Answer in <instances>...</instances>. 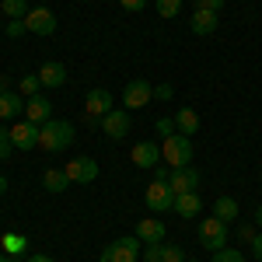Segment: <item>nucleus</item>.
Returning <instances> with one entry per match:
<instances>
[{"mask_svg": "<svg viewBox=\"0 0 262 262\" xmlns=\"http://www.w3.org/2000/svg\"><path fill=\"white\" fill-rule=\"evenodd\" d=\"M74 143V126L63 119H49L39 126V147L42 150H49V154H60Z\"/></svg>", "mask_w": 262, "mask_h": 262, "instance_id": "f257e3e1", "label": "nucleus"}, {"mask_svg": "<svg viewBox=\"0 0 262 262\" xmlns=\"http://www.w3.org/2000/svg\"><path fill=\"white\" fill-rule=\"evenodd\" d=\"M161 158H164V164H171V168H185V164L192 161V140L182 137V133L164 137L161 140Z\"/></svg>", "mask_w": 262, "mask_h": 262, "instance_id": "f03ea898", "label": "nucleus"}, {"mask_svg": "<svg viewBox=\"0 0 262 262\" xmlns=\"http://www.w3.org/2000/svg\"><path fill=\"white\" fill-rule=\"evenodd\" d=\"M140 252H143V242L137 234H133V238H116L112 245H105L101 262H137Z\"/></svg>", "mask_w": 262, "mask_h": 262, "instance_id": "7ed1b4c3", "label": "nucleus"}, {"mask_svg": "<svg viewBox=\"0 0 262 262\" xmlns=\"http://www.w3.org/2000/svg\"><path fill=\"white\" fill-rule=\"evenodd\" d=\"M143 203H147L154 213H168V210H175V189H171L168 182H150L147 192H143Z\"/></svg>", "mask_w": 262, "mask_h": 262, "instance_id": "20e7f679", "label": "nucleus"}, {"mask_svg": "<svg viewBox=\"0 0 262 262\" xmlns=\"http://www.w3.org/2000/svg\"><path fill=\"white\" fill-rule=\"evenodd\" d=\"M200 242L206 245L210 252L224 248V245H227V224H224L221 217H206V221L200 224Z\"/></svg>", "mask_w": 262, "mask_h": 262, "instance_id": "39448f33", "label": "nucleus"}, {"mask_svg": "<svg viewBox=\"0 0 262 262\" xmlns=\"http://www.w3.org/2000/svg\"><path fill=\"white\" fill-rule=\"evenodd\" d=\"M150 98H154V88H150V81H129L126 88H122V105L133 112V108H143V105H150Z\"/></svg>", "mask_w": 262, "mask_h": 262, "instance_id": "423d86ee", "label": "nucleus"}, {"mask_svg": "<svg viewBox=\"0 0 262 262\" xmlns=\"http://www.w3.org/2000/svg\"><path fill=\"white\" fill-rule=\"evenodd\" d=\"M25 28H28L32 35H53V32H56V14H53L49 7H32V11L25 14Z\"/></svg>", "mask_w": 262, "mask_h": 262, "instance_id": "0eeeda50", "label": "nucleus"}, {"mask_svg": "<svg viewBox=\"0 0 262 262\" xmlns=\"http://www.w3.org/2000/svg\"><path fill=\"white\" fill-rule=\"evenodd\" d=\"M67 179L77 182V185H88V182L98 179V161H91V158H74V161H67Z\"/></svg>", "mask_w": 262, "mask_h": 262, "instance_id": "6e6552de", "label": "nucleus"}, {"mask_svg": "<svg viewBox=\"0 0 262 262\" xmlns=\"http://www.w3.org/2000/svg\"><path fill=\"white\" fill-rule=\"evenodd\" d=\"M129 108H112L105 119H101V129H105V137L108 140H122L126 133H129Z\"/></svg>", "mask_w": 262, "mask_h": 262, "instance_id": "1a4fd4ad", "label": "nucleus"}, {"mask_svg": "<svg viewBox=\"0 0 262 262\" xmlns=\"http://www.w3.org/2000/svg\"><path fill=\"white\" fill-rule=\"evenodd\" d=\"M84 112H88V119H105V116L112 112V95H108L105 88H95V91H88Z\"/></svg>", "mask_w": 262, "mask_h": 262, "instance_id": "9d476101", "label": "nucleus"}, {"mask_svg": "<svg viewBox=\"0 0 262 262\" xmlns=\"http://www.w3.org/2000/svg\"><path fill=\"white\" fill-rule=\"evenodd\" d=\"M11 143L18 147V150H32V147H39V126L35 122H14L11 126Z\"/></svg>", "mask_w": 262, "mask_h": 262, "instance_id": "9b49d317", "label": "nucleus"}, {"mask_svg": "<svg viewBox=\"0 0 262 262\" xmlns=\"http://www.w3.org/2000/svg\"><path fill=\"white\" fill-rule=\"evenodd\" d=\"M25 119L35 122V126H42V122L53 119V101L42 98V95H32V98L25 101Z\"/></svg>", "mask_w": 262, "mask_h": 262, "instance_id": "f8f14e48", "label": "nucleus"}, {"mask_svg": "<svg viewBox=\"0 0 262 262\" xmlns=\"http://www.w3.org/2000/svg\"><path fill=\"white\" fill-rule=\"evenodd\" d=\"M129 158H133L137 168H154V164H161V147H158L154 140H140L137 147H133Z\"/></svg>", "mask_w": 262, "mask_h": 262, "instance_id": "ddd939ff", "label": "nucleus"}, {"mask_svg": "<svg viewBox=\"0 0 262 262\" xmlns=\"http://www.w3.org/2000/svg\"><path fill=\"white\" fill-rule=\"evenodd\" d=\"M168 185L175 189V196H179V192H196V189H200V171L189 168V164H185V168H175Z\"/></svg>", "mask_w": 262, "mask_h": 262, "instance_id": "4468645a", "label": "nucleus"}, {"mask_svg": "<svg viewBox=\"0 0 262 262\" xmlns=\"http://www.w3.org/2000/svg\"><path fill=\"white\" fill-rule=\"evenodd\" d=\"M137 238H140L143 245H161L164 242V224L158 221V217H143V221L137 224Z\"/></svg>", "mask_w": 262, "mask_h": 262, "instance_id": "2eb2a0df", "label": "nucleus"}, {"mask_svg": "<svg viewBox=\"0 0 262 262\" xmlns=\"http://www.w3.org/2000/svg\"><path fill=\"white\" fill-rule=\"evenodd\" d=\"M39 81H42V88H63V84H67V67H63L60 60H49V63H42V70H39Z\"/></svg>", "mask_w": 262, "mask_h": 262, "instance_id": "dca6fc26", "label": "nucleus"}, {"mask_svg": "<svg viewBox=\"0 0 262 262\" xmlns=\"http://www.w3.org/2000/svg\"><path fill=\"white\" fill-rule=\"evenodd\" d=\"M175 213H179V217H200L203 213L200 192H179V196H175Z\"/></svg>", "mask_w": 262, "mask_h": 262, "instance_id": "f3484780", "label": "nucleus"}, {"mask_svg": "<svg viewBox=\"0 0 262 262\" xmlns=\"http://www.w3.org/2000/svg\"><path fill=\"white\" fill-rule=\"evenodd\" d=\"M175 129H179L182 137L200 133V116H196V108H179V112H175Z\"/></svg>", "mask_w": 262, "mask_h": 262, "instance_id": "a211bd4d", "label": "nucleus"}, {"mask_svg": "<svg viewBox=\"0 0 262 262\" xmlns=\"http://www.w3.org/2000/svg\"><path fill=\"white\" fill-rule=\"evenodd\" d=\"M21 112H25V98L14 95V91H4L0 95V119H14Z\"/></svg>", "mask_w": 262, "mask_h": 262, "instance_id": "6ab92c4d", "label": "nucleus"}, {"mask_svg": "<svg viewBox=\"0 0 262 262\" xmlns=\"http://www.w3.org/2000/svg\"><path fill=\"white\" fill-rule=\"evenodd\" d=\"M189 25H192V32H196V35H213L221 21H217V14H213V11H196Z\"/></svg>", "mask_w": 262, "mask_h": 262, "instance_id": "aec40b11", "label": "nucleus"}, {"mask_svg": "<svg viewBox=\"0 0 262 262\" xmlns=\"http://www.w3.org/2000/svg\"><path fill=\"white\" fill-rule=\"evenodd\" d=\"M67 185H70V179H67L63 168H49V171L42 175V189H46V192H67Z\"/></svg>", "mask_w": 262, "mask_h": 262, "instance_id": "412c9836", "label": "nucleus"}, {"mask_svg": "<svg viewBox=\"0 0 262 262\" xmlns=\"http://www.w3.org/2000/svg\"><path fill=\"white\" fill-rule=\"evenodd\" d=\"M213 217H221L224 224H231L238 217V200H234V196H221V200L213 203Z\"/></svg>", "mask_w": 262, "mask_h": 262, "instance_id": "4be33fe9", "label": "nucleus"}, {"mask_svg": "<svg viewBox=\"0 0 262 262\" xmlns=\"http://www.w3.org/2000/svg\"><path fill=\"white\" fill-rule=\"evenodd\" d=\"M0 11L11 21H25V14L32 11V4H28V0H0Z\"/></svg>", "mask_w": 262, "mask_h": 262, "instance_id": "5701e85b", "label": "nucleus"}, {"mask_svg": "<svg viewBox=\"0 0 262 262\" xmlns=\"http://www.w3.org/2000/svg\"><path fill=\"white\" fill-rule=\"evenodd\" d=\"M154 7H158V14H161V18H179L182 0H154Z\"/></svg>", "mask_w": 262, "mask_h": 262, "instance_id": "b1692460", "label": "nucleus"}, {"mask_svg": "<svg viewBox=\"0 0 262 262\" xmlns=\"http://www.w3.org/2000/svg\"><path fill=\"white\" fill-rule=\"evenodd\" d=\"M0 242H4V248H7L11 255H21V252H25V245H28L25 238H21V234H4Z\"/></svg>", "mask_w": 262, "mask_h": 262, "instance_id": "393cba45", "label": "nucleus"}, {"mask_svg": "<svg viewBox=\"0 0 262 262\" xmlns=\"http://www.w3.org/2000/svg\"><path fill=\"white\" fill-rule=\"evenodd\" d=\"M213 262H245V255L238 252V248H227V245H224V248L213 252Z\"/></svg>", "mask_w": 262, "mask_h": 262, "instance_id": "a878e982", "label": "nucleus"}, {"mask_svg": "<svg viewBox=\"0 0 262 262\" xmlns=\"http://www.w3.org/2000/svg\"><path fill=\"white\" fill-rule=\"evenodd\" d=\"M39 88H42V81H39V74H25L21 77V95H39Z\"/></svg>", "mask_w": 262, "mask_h": 262, "instance_id": "bb28decb", "label": "nucleus"}, {"mask_svg": "<svg viewBox=\"0 0 262 262\" xmlns=\"http://www.w3.org/2000/svg\"><path fill=\"white\" fill-rule=\"evenodd\" d=\"M161 262H185V252H182V245H164Z\"/></svg>", "mask_w": 262, "mask_h": 262, "instance_id": "cd10ccee", "label": "nucleus"}, {"mask_svg": "<svg viewBox=\"0 0 262 262\" xmlns=\"http://www.w3.org/2000/svg\"><path fill=\"white\" fill-rule=\"evenodd\" d=\"M171 171H175V168H171V164H154V182H171Z\"/></svg>", "mask_w": 262, "mask_h": 262, "instance_id": "c85d7f7f", "label": "nucleus"}, {"mask_svg": "<svg viewBox=\"0 0 262 262\" xmlns=\"http://www.w3.org/2000/svg\"><path fill=\"white\" fill-rule=\"evenodd\" d=\"M161 252H164V245H143V259L147 262H161Z\"/></svg>", "mask_w": 262, "mask_h": 262, "instance_id": "c756f323", "label": "nucleus"}, {"mask_svg": "<svg viewBox=\"0 0 262 262\" xmlns=\"http://www.w3.org/2000/svg\"><path fill=\"white\" fill-rule=\"evenodd\" d=\"M224 0H196V11H213V14H221Z\"/></svg>", "mask_w": 262, "mask_h": 262, "instance_id": "7c9ffc66", "label": "nucleus"}, {"mask_svg": "<svg viewBox=\"0 0 262 262\" xmlns=\"http://www.w3.org/2000/svg\"><path fill=\"white\" fill-rule=\"evenodd\" d=\"M158 133H161V140H164V137H171V133H175V119H168V116L158 119Z\"/></svg>", "mask_w": 262, "mask_h": 262, "instance_id": "2f4dec72", "label": "nucleus"}, {"mask_svg": "<svg viewBox=\"0 0 262 262\" xmlns=\"http://www.w3.org/2000/svg\"><path fill=\"white\" fill-rule=\"evenodd\" d=\"M25 32H28V28H25V21H7V35H11V39H21Z\"/></svg>", "mask_w": 262, "mask_h": 262, "instance_id": "473e14b6", "label": "nucleus"}, {"mask_svg": "<svg viewBox=\"0 0 262 262\" xmlns=\"http://www.w3.org/2000/svg\"><path fill=\"white\" fill-rule=\"evenodd\" d=\"M154 98H161V101H171V98H175V91H171V84H158V88H154Z\"/></svg>", "mask_w": 262, "mask_h": 262, "instance_id": "72a5a7b5", "label": "nucleus"}, {"mask_svg": "<svg viewBox=\"0 0 262 262\" xmlns=\"http://www.w3.org/2000/svg\"><path fill=\"white\" fill-rule=\"evenodd\" d=\"M122 4V11H143L147 7V0H119Z\"/></svg>", "mask_w": 262, "mask_h": 262, "instance_id": "f704fd0d", "label": "nucleus"}, {"mask_svg": "<svg viewBox=\"0 0 262 262\" xmlns=\"http://www.w3.org/2000/svg\"><path fill=\"white\" fill-rule=\"evenodd\" d=\"M238 234H242V242H255V227H252V224H242Z\"/></svg>", "mask_w": 262, "mask_h": 262, "instance_id": "c9c22d12", "label": "nucleus"}, {"mask_svg": "<svg viewBox=\"0 0 262 262\" xmlns=\"http://www.w3.org/2000/svg\"><path fill=\"white\" fill-rule=\"evenodd\" d=\"M252 255L262 262V234H255V242H252Z\"/></svg>", "mask_w": 262, "mask_h": 262, "instance_id": "e433bc0d", "label": "nucleus"}, {"mask_svg": "<svg viewBox=\"0 0 262 262\" xmlns=\"http://www.w3.org/2000/svg\"><path fill=\"white\" fill-rule=\"evenodd\" d=\"M11 147H14V143H11V140H4V143H0V161H4V158L11 154Z\"/></svg>", "mask_w": 262, "mask_h": 262, "instance_id": "4c0bfd02", "label": "nucleus"}, {"mask_svg": "<svg viewBox=\"0 0 262 262\" xmlns=\"http://www.w3.org/2000/svg\"><path fill=\"white\" fill-rule=\"evenodd\" d=\"M28 262H53L49 255H28Z\"/></svg>", "mask_w": 262, "mask_h": 262, "instance_id": "58836bf2", "label": "nucleus"}, {"mask_svg": "<svg viewBox=\"0 0 262 262\" xmlns=\"http://www.w3.org/2000/svg\"><path fill=\"white\" fill-rule=\"evenodd\" d=\"M4 140H11V129H4V126H0V143Z\"/></svg>", "mask_w": 262, "mask_h": 262, "instance_id": "ea45409f", "label": "nucleus"}, {"mask_svg": "<svg viewBox=\"0 0 262 262\" xmlns=\"http://www.w3.org/2000/svg\"><path fill=\"white\" fill-rule=\"evenodd\" d=\"M7 192V175H0V196Z\"/></svg>", "mask_w": 262, "mask_h": 262, "instance_id": "a19ab883", "label": "nucleus"}, {"mask_svg": "<svg viewBox=\"0 0 262 262\" xmlns=\"http://www.w3.org/2000/svg\"><path fill=\"white\" fill-rule=\"evenodd\" d=\"M255 224L262 227V203H259V210H255Z\"/></svg>", "mask_w": 262, "mask_h": 262, "instance_id": "79ce46f5", "label": "nucleus"}, {"mask_svg": "<svg viewBox=\"0 0 262 262\" xmlns=\"http://www.w3.org/2000/svg\"><path fill=\"white\" fill-rule=\"evenodd\" d=\"M4 91H7V81H4V77H0V95H4Z\"/></svg>", "mask_w": 262, "mask_h": 262, "instance_id": "37998d69", "label": "nucleus"}, {"mask_svg": "<svg viewBox=\"0 0 262 262\" xmlns=\"http://www.w3.org/2000/svg\"><path fill=\"white\" fill-rule=\"evenodd\" d=\"M0 262H14V259H11V255H0Z\"/></svg>", "mask_w": 262, "mask_h": 262, "instance_id": "c03bdc74", "label": "nucleus"}]
</instances>
